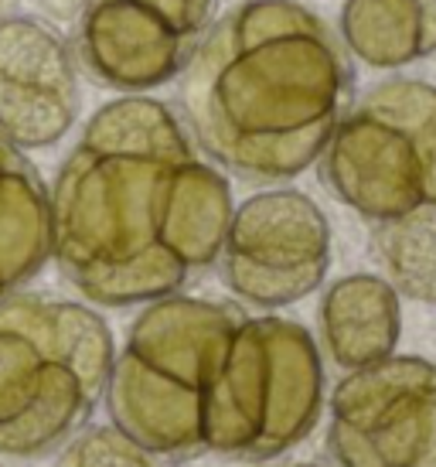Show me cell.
<instances>
[{"label":"cell","instance_id":"5bb4252c","mask_svg":"<svg viewBox=\"0 0 436 467\" xmlns=\"http://www.w3.org/2000/svg\"><path fill=\"white\" fill-rule=\"evenodd\" d=\"M361 103L410 133L426 168V202H436V86L420 78H385L361 96Z\"/></svg>","mask_w":436,"mask_h":467},{"label":"cell","instance_id":"4fadbf2b","mask_svg":"<svg viewBox=\"0 0 436 467\" xmlns=\"http://www.w3.org/2000/svg\"><path fill=\"white\" fill-rule=\"evenodd\" d=\"M375 246L389 284L402 297L436 307V202H423L392 222H379Z\"/></svg>","mask_w":436,"mask_h":467},{"label":"cell","instance_id":"30bf717a","mask_svg":"<svg viewBox=\"0 0 436 467\" xmlns=\"http://www.w3.org/2000/svg\"><path fill=\"white\" fill-rule=\"evenodd\" d=\"M402 311L399 290L375 273L334 280L321 300V341L337 368H365L396 355Z\"/></svg>","mask_w":436,"mask_h":467},{"label":"cell","instance_id":"277c9868","mask_svg":"<svg viewBox=\"0 0 436 467\" xmlns=\"http://www.w3.org/2000/svg\"><path fill=\"white\" fill-rule=\"evenodd\" d=\"M116 341L82 300L14 294L0 304V457L38 461L106 400Z\"/></svg>","mask_w":436,"mask_h":467},{"label":"cell","instance_id":"7c38bea8","mask_svg":"<svg viewBox=\"0 0 436 467\" xmlns=\"http://www.w3.org/2000/svg\"><path fill=\"white\" fill-rule=\"evenodd\" d=\"M341 41L369 68H402L436 55V0H345Z\"/></svg>","mask_w":436,"mask_h":467},{"label":"cell","instance_id":"8992f818","mask_svg":"<svg viewBox=\"0 0 436 467\" xmlns=\"http://www.w3.org/2000/svg\"><path fill=\"white\" fill-rule=\"evenodd\" d=\"M327 447L341 467H436V365L389 355L331 392Z\"/></svg>","mask_w":436,"mask_h":467},{"label":"cell","instance_id":"2e32d148","mask_svg":"<svg viewBox=\"0 0 436 467\" xmlns=\"http://www.w3.org/2000/svg\"><path fill=\"white\" fill-rule=\"evenodd\" d=\"M35 7H38V17L41 21H48L52 27H68L78 21V14L86 11V4L89 0H31Z\"/></svg>","mask_w":436,"mask_h":467},{"label":"cell","instance_id":"6da1fadb","mask_svg":"<svg viewBox=\"0 0 436 467\" xmlns=\"http://www.w3.org/2000/svg\"><path fill=\"white\" fill-rule=\"evenodd\" d=\"M103 402L109 423L161 461L263 464L317 427L321 348L296 321L171 294L130 321Z\"/></svg>","mask_w":436,"mask_h":467},{"label":"cell","instance_id":"9c48e42d","mask_svg":"<svg viewBox=\"0 0 436 467\" xmlns=\"http://www.w3.org/2000/svg\"><path fill=\"white\" fill-rule=\"evenodd\" d=\"M321 178L369 222H392L426 202V168L412 137L361 99L337 119Z\"/></svg>","mask_w":436,"mask_h":467},{"label":"cell","instance_id":"e0dca14e","mask_svg":"<svg viewBox=\"0 0 436 467\" xmlns=\"http://www.w3.org/2000/svg\"><path fill=\"white\" fill-rule=\"evenodd\" d=\"M14 4H17V0H0V17H4V14H11Z\"/></svg>","mask_w":436,"mask_h":467},{"label":"cell","instance_id":"7a4b0ae2","mask_svg":"<svg viewBox=\"0 0 436 467\" xmlns=\"http://www.w3.org/2000/svg\"><path fill=\"white\" fill-rule=\"evenodd\" d=\"M48 198L55 266L99 307L181 294L215 266L235 208L229 178L154 96L99 106Z\"/></svg>","mask_w":436,"mask_h":467},{"label":"cell","instance_id":"3957f363","mask_svg":"<svg viewBox=\"0 0 436 467\" xmlns=\"http://www.w3.org/2000/svg\"><path fill=\"white\" fill-rule=\"evenodd\" d=\"M348 78L345 48L314 11L296 0H243L194 48L178 103L212 164L276 184L321 161Z\"/></svg>","mask_w":436,"mask_h":467},{"label":"cell","instance_id":"8fae6325","mask_svg":"<svg viewBox=\"0 0 436 467\" xmlns=\"http://www.w3.org/2000/svg\"><path fill=\"white\" fill-rule=\"evenodd\" d=\"M52 260V198L25 150L0 140V304Z\"/></svg>","mask_w":436,"mask_h":467},{"label":"cell","instance_id":"d6986e66","mask_svg":"<svg viewBox=\"0 0 436 467\" xmlns=\"http://www.w3.org/2000/svg\"><path fill=\"white\" fill-rule=\"evenodd\" d=\"M0 467H4V464H0Z\"/></svg>","mask_w":436,"mask_h":467},{"label":"cell","instance_id":"ba28073f","mask_svg":"<svg viewBox=\"0 0 436 467\" xmlns=\"http://www.w3.org/2000/svg\"><path fill=\"white\" fill-rule=\"evenodd\" d=\"M82 82L72 45L41 17H0V140L17 150L55 147L76 127Z\"/></svg>","mask_w":436,"mask_h":467},{"label":"cell","instance_id":"9a60e30c","mask_svg":"<svg viewBox=\"0 0 436 467\" xmlns=\"http://www.w3.org/2000/svg\"><path fill=\"white\" fill-rule=\"evenodd\" d=\"M55 467H161V457L143 451L119 427H82L58 447Z\"/></svg>","mask_w":436,"mask_h":467},{"label":"cell","instance_id":"52a82bcc","mask_svg":"<svg viewBox=\"0 0 436 467\" xmlns=\"http://www.w3.org/2000/svg\"><path fill=\"white\" fill-rule=\"evenodd\" d=\"M218 0H89L72 25L78 72L123 96L161 89L184 72L215 21Z\"/></svg>","mask_w":436,"mask_h":467},{"label":"cell","instance_id":"ac0fdd59","mask_svg":"<svg viewBox=\"0 0 436 467\" xmlns=\"http://www.w3.org/2000/svg\"><path fill=\"white\" fill-rule=\"evenodd\" d=\"M256 467H263V464H256ZM296 467H321V464H296Z\"/></svg>","mask_w":436,"mask_h":467},{"label":"cell","instance_id":"5b68a950","mask_svg":"<svg viewBox=\"0 0 436 467\" xmlns=\"http://www.w3.org/2000/svg\"><path fill=\"white\" fill-rule=\"evenodd\" d=\"M222 284L235 297L280 311L310 297L331 270V225L321 205L294 188H270L232 208L218 253Z\"/></svg>","mask_w":436,"mask_h":467}]
</instances>
